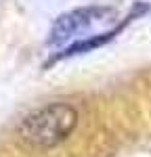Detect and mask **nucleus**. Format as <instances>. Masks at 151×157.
<instances>
[{
	"label": "nucleus",
	"mask_w": 151,
	"mask_h": 157,
	"mask_svg": "<svg viewBox=\"0 0 151 157\" xmlns=\"http://www.w3.org/2000/svg\"><path fill=\"white\" fill-rule=\"evenodd\" d=\"M124 25L122 23L118 29H113V32H107V34H101V36H90L86 38V40H80V42H74L69 48H65L63 50V55H59L57 59H63V57H72V55H80V52H88V50H92V48H97V46H103L105 42H109L113 36H118L122 29H124ZM55 59V61H57Z\"/></svg>",
	"instance_id": "nucleus-3"
},
{
	"label": "nucleus",
	"mask_w": 151,
	"mask_h": 157,
	"mask_svg": "<svg viewBox=\"0 0 151 157\" xmlns=\"http://www.w3.org/2000/svg\"><path fill=\"white\" fill-rule=\"evenodd\" d=\"M113 9L109 6H84V9H76V11H69L61 15L52 29H50V36H48V44L55 46V44H63L67 42L69 38H74L78 32L90 27L92 23H97L101 19H105L107 15H111Z\"/></svg>",
	"instance_id": "nucleus-2"
},
{
	"label": "nucleus",
	"mask_w": 151,
	"mask_h": 157,
	"mask_svg": "<svg viewBox=\"0 0 151 157\" xmlns=\"http://www.w3.org/2000/svg\"><path fill=\"white\" fill-rule=\"evenodd\" d=\"M78 111L67 103H50L32 111L19 124V136L32 147H57L78 126Z\"/></svg>",
	"instance_id": "nucleus-1"
}]
</instances>
